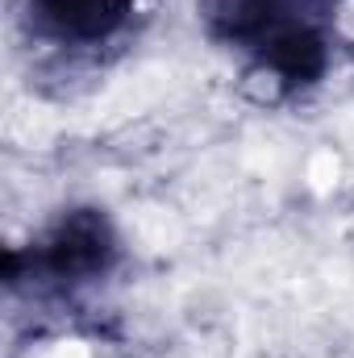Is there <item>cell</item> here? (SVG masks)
Returning a JSON list of instances; mask_svg holds the SVG:
<instances>
[{"label":"cell","instance_id":"7a4b0ae2","mask_svg":"<svg viewBox=\"0 0 354 358\" xmlns=\"http://www.w3.org/2000/svg\"><path fill=\"white\" fill-rule=\"evenodd\" d=\"M334 4L338 0H200V21L213 42L255 59L304 25H330Z\"/></svg>","mask_w":354,"mask_h":358},{"label":"cell","instance_id":"3957f363","mask_svg":"<svg viewBox=\"0 0 354 358\" xmlns=\"http://www.w3.org/2000/svg\"><path fill=\"white\" fill-rule=\"evenodd\" d=\"M138 0H29V21L59 46H100L117 38Z\"/></svg>","mask_w":354,"mask_h":358},{"label":"cell","instance_id":"6da1fadb","mask_svg":"<svg viewBox=\"0 0 354 358\" xmlns=\"http://www.w3.org/2000/svg\"><path fill=\"white\" fill-rule=\"evenodd\" d=\"M121 263V234L108 221L104 208H67L50 221V229L29 250H8L4 283L21 287L25 279H50V283H96Z\"/></svg>","mask_w":354,"mask_h":358}]
</instances>
